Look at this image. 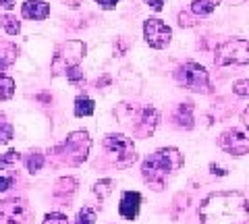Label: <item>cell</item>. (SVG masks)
<instances>
[{"mask_svg":"<svg viewBox=\"0 0 249 224\" xmlns=\"http://www.w3.org/2000/svg\"><path fill=\"white\" fill-rule=\"evenodd\" d=\"M201 224H249V199L239 191H216L199 204Z\"/></svg>","mask_w":249,"mask_h":224,"instance_id":"obj_1","label":"cell"},{"mask_svg":"<svg viewBox=\"0 0 249 224\" xmlns=\"http://www.w3.org/2000/svg\"><path fill=\"white\" fill-rule=\"evenodd\" d=\"M185 164V156L177 148H160L142 162V176L154 191H162L170 176H175Z\"/></svg>","mask_w":249,"mask_h":224,"instance_id":"obj_2","label":"cell"},{"mask_svg":"<svg viewBox=\"0 0 249 224\" xmlns=\"http://www.w3.org/2000/svg\"><path fill=\"white\" fill-rule=\"evenodd\" d=\"M89 150H91V139L88 131H73L65 141L58 143L56 148H52L48 154H52L58 162L67 166H79L88 160Z\"/></svg>","mask_w":249,"mask_h":224,"instance_id":"obj_3","label":"cell"},{"mask_svg":"<svg viewBox=\"0 0 249 224\" xmlns=\"http://www.w3.org/2000/svg\"><path fill=\"white\" fill-rule=\"evenodd\" d=\"M175 79L181 87L193 91V94H212L214 91L210 73L204 65L196 63V60H187V63L178 65L175 69Z\"/></svg>","mask_w":249,"mask_h":224,"instance_id":"obj_4","label":"cell"},{"mask_svg":"<svg viewBox=\"0 0 249 224\" xmlns=\"http://www.w3.org/2000/svg\"><path fill=\"white\" fill-rule=\"evenodd\" d=\"M102 145L108 154L116 168H129L137 162V152H135V143L133 139L123 135V133H108L102 139Z\"/></svg>","mask_w":249,"mask_h":224,"instance_id":"obj_5","label":"cell"},{"mask_svg":"<svg viewBox=\"0 0 249 224\" xmlns=\"http://www.w3.org/2000/svg\"><path fill=\"white\" fill-rule=\"evenodd\" d=\"M214 65L218 67H247L249 65V40L229 37L214 50Z\"/></svg>","mask_w":249,"mask_h":224,"instance_id":"obj_6","label":"cell"},{"mask_svg":"<svg viewBox=\"0 0 249 224\" xmlns=\"http://www.w3.org/2000/svg\"><path fill=\"white\" fill-rule=\"evenodd\" d=\"M129 110H131V119H133L129 122V129H131V133H133V137H137V139L152 137L156 127H158V122H160L158 108H154V106L133 108L129 104Z\"/></svg>","mask_w":249,"mask_h":224,"instance_id":"obj_7","label":"cell"},{"mask_svg":"<svg viewBox=\"0 0 249 224\" xmlns=\"http://www.w3.org/2000/svg\"><path fill=\"white\" fill-rule=\"evenodd\" d=\"M85 56V44L79 40H71L67 44H62L56 50L52 58V71L54 75L58 73H67L69 69H73L81 63V58Z\"/></svg>","mask_w":249,"mask_h":224,"instance_id":"obj_8","label":"cell"},{"mask_svg":"<svg viewBox=\"0 0 249 224\" xmlns=\"http://www.w3.org/2000/svg\"><path fill=\"white\" fill-rule=\"evenodd\" d=\"M143 40L154 50H164L173 42V29L158 17H147L143 21Z\"/></svg>","mask_w":249,"mask_h":224,"instance_id":"obj_9","label":"cell"},{"mask_svg":"<svg viewBox=\"0 0 249 224\" xmlns=\"http://www.w3.org/2000/svg\"><path fill=\"white\" fill-rule=\"evenodd\" d=\"M218 148L235 158L247 156L249 154V135H245L243 131H239V129H227L218 137Z\"/></svg>","mask_w":249,"mask_h":224,"instance_id":"obj_10","label":"cell"},{"mask_svg":"<svg viewBox=\"0 0 249 224\" xmlns=\"http://www.w3.org/2000/svg\"><path fill=\"white\" fill-rule=\"evenodd\" d=\"M31 210L25 199L13 197L0 202V218H4L6 224H27L29 222Z\"/></svg>","mask_w":249,"mask_h":224,"instance_id":"obj_11","label":"cell"},{"mask_svg":"<svg viewBox=\"0 0 249 224\" xmlns=\"http://www.w3.org/2000/svg\"><path fill=\"white\" fill-rule=\"evenodd\" d=\"M142 193L139 191H123L119 202V214L124 220H137L139 210H142Z\"/></svg>","mask_w":249,"mask_h":224,"instance_id":"obj_12","label":"cell"},{"mask_svg":"<svg viewBox=\"0 0 249 224\" xmlns=\"http://www.w3.org/2000/svg\"><path fill=\"white\" fill-rule=\"evenodd\" d=\"M193 112H196V106H193L191 100H185V102H181L175 108V112H173L175 125L178 129L191 131L193 127H196V117H193Z\"/></svg>","mask_w":249,"mask_h":224,"instance_id":"obj_13","label":"cell"},{"mask_svg":"<svg viewBox=\"0 0 249 224\" xmlns=\"http://www.w3.org/2000/svg\"><path fill=\"white\" fill-rule=\"evenodd\" d=\"M21 15L25 19H34V21H44L50 15V4L44 0H25L21 4Z\"/></svg>","mask_w":249,"mask_h":224,"instance_id":"obj_14","label":"cell"},{"mask_svg":"<svg viewBox=\"0 0 249 224\" xmlns=\"http://www.w3.org/2000/svg\"><path fill=\"white\" fill-rule=\"evenodd\" d=\"M220 2L222 0H191V13L196 17H208L220 6Z\"/></svg>","mask_w":249,"mask_h":224,"instance_id":"obj_15","label":"cell"},{"mask_svg":"<svg viewBox=\"0 0 249 224\" xmlns=\"http://www.w3.org/2000/svg\"><path fill=\"white\" fill-rule=\"evenodd\" d=\"M77 191V179L73 176H62L56 181V187H54V197H65L71 199V195Z\"/></svg>","mask_w":249,"mask_h":224,"instance_id":"obj_16","label":"cell"},{"mask_svg":"<svg viewBox=\"0 0 249 224\" xmlns=\"http://www.w3.org/2000/svg\"><path fill=\"white\" fill-rule=\"evenodd\" d=\"M93 110H96V102H93L89 96L81 94L75 98V108H73L75 117H91Z\"/></svg>","mask_w":249,"mask_h":224,"instance_id":"obj_17","label":"cell"},{"mask_svg":"<svg viewBox=\"0 0 249 224\" xmlns=\"http://www.w3.org/2000/svg\"><path fill=\"white\" fill-rule=\"evenodd\" d=\"M46 164V156L40 152V150H34V152H29L27 156H25V166H27V171L31 174H36V172H40L42 168Z\"/></svg>","mask_w":249,"mask_h":224,"instance_id":"obj_18","label":"cell"},{"mask_svg":"<svg viewBox=\"0 0 249 224\" xmlns=\"http://www.w3.org/2000/svg\"><path fill=\"white\" fill-rule=\"evenodd\" d=\"M91 191H93V195H96L100 202H104V199L114 191V181L112 179H100V181L93 183Z\"/></svg>","mask_w":249,"mask_h":224,"instance_id":"obj_19","label":"cell"},{"mask_svg":"<svg viewBox=\"0 0 249 224\" xmlns=\"http://www.w3.org/2000/svg\"><path fill=\"white\" fill-rule=\"evenodd\" d=\"M13 94H15V79L6 75H0V102L11 100Z\"/></svg>","mask_w":249,"mask_h":224,"instance_id":"obj_20","label":"cell"},{"mask_svg":"<svg viewBox=\"0 0 249 224\" xmlns=\"http://www.w3.org/2000/svg\"><path fill=\"white\" fill-rule=\"evenodd\" d=\"M96 210L89 206H85L81 207L79 212H77V218H75V224H96Z\"/></svg>","mask_w":249,"mask_h":224,"instance_id":"obj_21","label":"cell"},{"mask_svg":"<svg viewBox=\"0 0 249 224\" xmlns=\"http://www.w3.org/2000/svg\"><path fill=\"white\" fill-rule=\"evenodd\" d=\"M0 21H2V27H4V32L9 35H17L21 32V23H19L17 17H13V15H4Z\"/></svg>","mask_w":249,"mask_h":224,"instance_id":"obj_22","label":"cell"},{"mask_svg":"<svg viewBox=\"0 0 249 224\" xmlns=\"http://www.w3.org/2000/svg\"><path fill=\"white\" fill-rule=\"evenodd\" d=\"M13 181H15L13 171H9L4 164H0V193L9 191L13 187Z\"/></svg>","mask_w":249,"mask_h":224,"instance_id":"obj_23","label":"cell"},{"mask_svg":"<svg viewBox=\"0 0 249 224\" xmlns=\"http://www.w3.org/2000/svg\"><path fill=\"white\" fill-rule=\"evenodd\" d=\"M232 94L239 98H249V79H239L232 83Z\"/></svg>","mask_w":249,"mask_h":224,"instance_id":"obj_24","label":"cell"},{"mask_svg":"<svg viewBox=\"0 0 249 224\" xmlns=\"http://www.w3.org/2000/svg\"><path fill=\"white\" fill-rule=\"evenodd\" d=\"M13 135H15V131H13L11 122L0 121V143H9L13 139Z\"/></svg>","mask_w":249,"mask_h":224,"instance_id":"obj_25","label":"cell"},{"mask_svg":"<svg viewBox=\"0 0 249 224\" xmlns=\"http://www.w3.org/2000/svg\"><path fill=\"white\" fill-rule=\"evenodd\" d=\"M42 224H69V218L65 214H60V212H50V214L44 216Z\"/></svg>","mask_w":249,"mask_h":224,"instance_id":"obj_26","label":"cell"},{"mask_svg":"<svg viewBox=\"0 0 249 224\" xmlns=\"http://www.w3.org/2000/svg\"><path fill=\"white\" fill-rule=\"evenodd\" d=\"M65 77L71 83H81V81H85V75H83V71H81V67L77 65V67H73V69H69V71L65 73Z\"/></svg>","mask_w":249,"mask_h":224,"instance_id":"obj_27","label":"cell"},{"mask_svg":"<svg viewBox=\"0 0 249 224\" xmlns=\"http://www.w3.org/2000/svg\"><path fill=\"white\" fill-rule=\"evenodd\" d=\"M178 25L181 27H193V25H197V17L193 13H178Z\"/></svg>","mask_w":249,"mask_h":224,"instance_id":"obj_28","label":"cell"},{"mask_svg":"<svg viewBox=\"0 0 249 224\" xmlns=\"http://www.w3.org/2000/svg\"><path fill=\"white\" fill-rule=\"evenodd\" d=\"M19 160H21V154H19L17 150H9L2 158H0V164H4V166H6V164H17Z\"/></svg>","mask_w":249,"mask_h":224,"instance_id":"obj_29","label":"cell"},{"mask_svg":"<svg viewBox=\"0 0 249 224\" xmlns=\"http://www.w3.org/2000/svg\"><path fill=\"white\" fill-rule=\"evenodd\" d=\"M127 40H124V37H119V40L114 42V56H123L124 52H127Z\"/></svg>","mask_w":249,"mask_h":224,"instance_id":"obj_30","label":"cell"},{"mask_svg":"<svg viewBox=\"0 0 249 224\" xmlns=\"http://www.w3.org/2000/svg\"><path fill=\"white\" fill-rule=\"evenodd\" d=\"M119 2L121 0H96V4L100 6V9H104V11H114Z\"/></svg>","mask_w":249,"mask_h":224,"instance_id":"obj_31","label":"cell"},{"mask_svg":"<svg viewBox=\"0 0 249 224\" xmlns=\"http://www.w3.org/2000/svg\"><path fill=\"white\" fill-rule=\"evenodd\" d=\"M143 2L150 6L154 13H160L162 9H164V0H143Z\"/></svg>","mask_w":249,"mask_h":224,"instance_id":"obj_32","label":"cell"},{"mask_svg":"<svg viewBox=\"0 0 249 224\" xmlns=\"http://www.w3.org/2000/svg\"><path fill=\"white\" fill-rule=\"evenodd\" d=\"M241 121H243V125L249 129V106L245 108V110L243 112H241Z\"/></svg>","mask_w":249,"mask_h":224,"instance_id":"obj_33","label":"cell"},{"mask_svg":"<svg viewBox=\"0 0 249 224\" xmlns=\"http://www.w3.org/2000/svg\"><path fill=\"white\" fill-rule=\"evenodd\" d=\"M210 168H212V172H214V174H220V176H227V174H229V171H224V168H218L216 164H212Z\"/></svg>","mask_w":249,"mask_h":224,"instance_id":"obj_34","label":"cell"},{"mask_svg":"<svg viewBox=\"0 0 249 224\" xmlns=\"http://www.w3.org/2000/svg\"><path fill=\"white\" fill-rule=\"evenodd\" d=\"M108 83H110V77H108V75H104L102 79H98V81H96V86H98V89H100L102 86H108Z\"/></svg>","mask_w":249,"mask_h":224,"instance_id":"obj_35","label":"cell"},{"mask_svg":"<svg viewBox=\"0 0 249 224\" xmlns=\"http://www.w3.org/2000/svg\"><path fill=\"white\" fill-rule=\"evenodd\" d=\"M0 6H4V9H13L15 0H0Z\"/></svg>","mask_w":249,"mask_h":224,"instance_id":"obj_36","label":"cell"},{"mask_svg":"<svg viewBox=\"0 0 249 224\" xmlns=\"http://www.w3.org/2000/svg\"><path fill=\"white\" fill-rule=\"evenodd\" d=\"M6 67H9V60H4L2 56H0V71H4Z\"/></svg>","mask_w":249,"mask_h":224,"instance_id":"obj_37","label":"cell"},{"mask_svg":"<svg viewBox=\"0 0 249 224\" xmlns=\"http://www.w3.org/2000/svg\"><path fill=\"white\" fill-rule=\"evenodd\" d=\"M232 4H243V2H247V0H231Z\"/></svg>","mask_w":249,"mask_h":224,"instance_id":"obj_38","label":"cell"}]
</instances>
